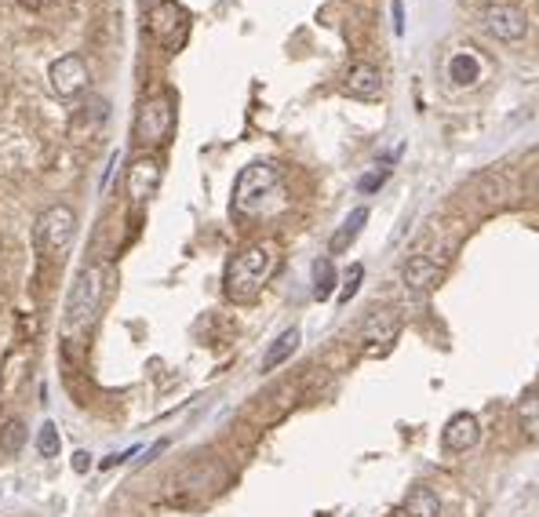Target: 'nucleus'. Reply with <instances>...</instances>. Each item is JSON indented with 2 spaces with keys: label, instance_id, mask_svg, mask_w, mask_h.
Masks as SVG:
<instances>
[{
  "label": "nucleus",
  "instance_id": "obj_1",
  "mask_svg": "<svg viewBox=\"0 0 539 517\" xmlns=\"http://www.w3.org/2000/svg\"><path fill=\"white\" fill-rule=\"evenodd\" d=\"M281 267V248L278 240H251L244 244L230 263H226V277H223V288H226V299L230 303H255L259 292L266 288V281L274 277V270Z\"/></svg>",
  "mask_w": 539,
  "mask_h": 517
},
{
  "label": "nucleus",
  "instance_id": "obj_2",
  "mask_svg": "<svg viewBox=\"0 0 539 517\" xmlns=\"http://www.w3.org/2000/svg\"><path fill=\"white\" fill-rule=\"evenodd\" d=\"M288 204L285 194V176L278 164H248L237 183H233V215L237 219H266V215H278Z\"/></svg>",
  "mask_w": 539,
  "mask_h": 517
},
{
  "label": "nucleus",
  "instance_id": "obj_3",
  "mask_svg": "<svg viewBox=\"0 0 539 517\" xmlns=\"http://www.w3.org/2000/svg\"><path fill=\"white\" fill-rule=\"evenodd\" d=\"M106 292H110V267L103 263H92L84 267L66 295V310H62V331L66 339H77L84 335L87 328L96 324L103 303H106Z\"/></svg>",
  "mask_w": 539,
  "mask_h": 517
},
{
  "label": "nucleus",
  "instance_id": "obj_4",
  "mask_svg": "<svg viewBox=\"0 0 539 517\" xmlns=\"http://www.w3.org/2000/svg\"><path fill=\"white\" fill-rule=\"evenodd\" d=\"M175 132V99L168 92H157L150 99L139 103V113H135V128H132V139L139 150H160Z\"/></svg>",
  "mask_w": 539,
  "mask_h": 517
},
{
  "label": "nucleus",
  "instance_id": "obj_5",
  "mask_svg": "<svg viewBox=\"0 0 539 517\" xmlns=\"http://www.w3.org/2000/svg\"><path fill=\"white\" fill-rule=\"evenodd\" d=\"M33 240H37V251L44 258H62L77 240V212L69 204L44 208L37 226H33Z\"/></svg>",
  "mask_w": 539,
  "mask_h": 517
},
{
  "label": "nucleus",
  "instance_id": "obj_6",
  "mask_svg": "<svg viewBox=\"0 0 539 517\" xmlns=\"http://www.w3.org/2000/svg\"><path fill=\"white\" fill-rule=\"evenodd\" d=\"M146 30L160 48L183 51L190 41V12L178 5V0H160V5H153L146 12Z\"/></svg>",
  "mask_w": 539,
  "mask_h": 517
},
{
  "label": "nucleus",
  "instance_id": "obj_7",
  "mask_svg": "<svg viewBox=\"0 0 539 517\" xmlns=\"http://www.w3.org/2000/svg\"><path fill=\"white\" fill-rule=\"evenodd\" d=\"M48 84L59 99H77L87 88V62L80 55H62L48 69Z\"/></svg>",
  "mask_w": 539,
  "mask_h": 517
},
{
  "label": "nucleus",
  "instance_id": "obj_8",
  "mask_svg": "<svg viewBox=\"0 0 539 517\" xmlns=\"http://www.w3.org/2000/svg\"><path fill=\"white\" fill-rule=\"evenodd\" d=\"M401 331V317L387 306H376L365 321H361V339H365V350L369 354H387L394 347V339Z\"/></svg>",
  "mask_w": 539,
  "mask_h": 517
},
{
  "label": "nucleus",
  "instance_id": "obj_9",
  "mask_svg": "<svg viewBox=\"0 0 539 517\" xmlns=\"http://www.w3.org/2000/svg\"><path fill=\"white\" fill-rule=\"evenodd\" d=\"M160 179H164V168H160L157 157L146 153V157L132 160V164H128V197H132L135 204L150 201V197L160 190Z\"/></svg>",
  "mask_w": 539,
  "mask_h": 517
},
{
  "label": "nucleus",
  "instance_id": "obj_10",
  "mask_svg": "<svg viewBox=\"0 0 539 517\" xmlns=\"http://www.w3.org/2000/svg\"><path fill=\"white\" fill-rule=\"evenodd\" d=\"M343 92L350 99H357V103H372L383 92V73L372 62H353L346 69V77H343Z\"/></svg>",
  "mask_w": 539,
  "mask_h": 517
},
{
  "label": "nucleus",
  "instance_id": "obj_11",
  "mask_svg": "<svg viewBox=\"0 0 539 517\" xmlns=\"http://www.w3.org/2000/svg\"><path fill=\"white\" fill-rule=\"evenodd\" d=\"M478 441H481V422H478V415L456 412L452 419L444 422V434H441L444 452H470Z\"/></svg>",
  "mask_w": 539,
  "mask_h": 517
},
{
  "label": "nucleus",
  "instance_id": "obj_12",
  "mask_svg": "<svg viewBox=\"0 0 539 517\" xmlns=\"http://www.w3.org/2000/svg\"><path fill=\"white\" fill-rule=\"evenodd\" d=\"M485 26L499 41H521L528 33V23H525L521 8H510V5H489L485 8Z\"/></svg>",
  "mask_w": 539,
  "mask_h": 517
},
{
  "label": "nucleus",
  "instance_id": "obj_13",
  "mask_svg": "<svg viewBox=\"0 0 539 517\" xmlns=\"http://www.w3.org/2000/svg\"><path fill=\"white\" fill-rule=\"evenodd\" d=\"M401 277H405L408 292H434L444 281V270L434 263L430 255H412L405 263V270H401Z\"/></svg>",
  "mask_w": 539,
  "mask_h": 517
},
{
  "label": "nucleus",
  "instance_id": "obj_14",
  "mask_svg": "<svg viewBox=\"0 0 539 517\" xmlns=\"http://www.w3.org/2000/svg\"><path fill=\"white\" fill-rule=\"evenodd\" d=\"M437 513H441V499L426 485H416L401 503V517H437Z\"/></svg>",
  "mask_w": 539,
  "mask_h": 517
},
{
  "label": "nucleus",
  "instance_id": "obj_15",
  "mask_svg": "<svg viewBox=\"0 0 539 517\" xmlns=\"http://www.w3.org/2000/svg\"><path fill=\"white\" fill-rule=\"evenodd\" d=\"M299 339H303V335H299V328H288V331H281L274 342H270V350L262 354V372H274L278 365H285V361H288V358L299 350Z\"/></svg>",
  "mask_w": 539,
  "mask_h": 517
},
{
  "label": "nucleus",
  "instance_id": "obj_16",
  "mask_svg": "<svg viewBox=\"0 0 539 517\" xmlns=\"http://www.w3.org/2000/svg\"><path fill=\"white\" fill-rule=\"evenodd\" d=\"M365 222H369V208H353L350 215H346V222L332 233V240H328V251L332 255H339V251H346L353 240H357V233L365 230Z\"/></svg>",
  "mask_w": 539,
  "mask_h": 517
},
{
  "label": "nucleus",
  "instance_id": "obj_17",
  "mask_svg": "<svg viewBox=\"0 0 539 517\" xmlns=\"http://www.w3.org/2000/svg\"><path fill=\"white\" fill-rule=\"evenodd\" d=\"M517 422L525 430V438L539 441V394H525L517 401Z\"/></svg>",
  "mask_w": 539,
  "mask_h": 517
},
{
  "label": "nucleus",
  "instance_id": "obj_18",
  "mask_svg": "<svg viewBox=\"0 0 539 517\" xmlns=\"http://www.w3.org/2000/svg\"><path fill=\"white\" fill-rule=\"evenodd\" d=\"M335 292V263L324 255L314 263V299H328Z\"/></svg>",
  "mask_w": 539,
  "mask_h": 517
},
{
  "label": "nucleus",
  "instance_id": "obj_19",
  "mask_svg": "<svg viewBox=\"0 0 539 517\" xmlns=\"http://www.w3.org/2000/svg\"><path fill=\"white\" fill-rule=\"evenodd\" d=\"M26 445V426L19 419H8L5 426H0V452L5 456H19Z\"/></svg>",
  "mask_w": 539,
  "mask_h": 517
},
{
  "label": "nucleus",
  "instance_id": "obj_20",
  "mask_svg": "<svg viewBox=\"0 0 539 517\" xmlns=\"http://www.w3.org/2000/svg\"><path fill=\"white\" fill-rule=\"evenodd\" d=\"M448 77H452L456 84H474L481 77V62L474 55H452V62H448Z\"/></svg>",
  "mask_w": 539,
  "mask_h": 517
},
{
  "label": "nucleus",
  "instance_id": "obj_21",
  "mask_svg": "<svg viewBox=\"0 0 539 517\" xmlns=\"http://www.w3.org/2000/svg\"><path fill=\"white\" fill-rule=\"evenodd\" d=\"M59 449H62V441H59V426H55V422H44V426L37 430V452H41L44 459H55Z\"/></svg>",
  "mask_w": 539,
  "mask_h": 517
},
{
  "label": "nucleus",
  "instance_id": "obj_22",
  "mask_svg": "<svg viewBox=\"0 0 539 517\" xmlns=\"http://www.w3.org/2000/svg\"><path fill=\"white\" fill-rule=\"evenodd\" d=\"M361 277H365V267L353 263L346 274H343V292H339V303H350L357 295V288H361Z\"/></svg>",
  "mask_w": 539,
  "mask_h": 517
},
{
  "label": "nucleus",
  "instance_id": "obj_23",
  "mask_svg": "<svg viewBox=\"0 0 539 517\" xmlns=\"http://www.w3.org/2000/svg\"><path fill=\"white\" fill-rule=\"evenodd\" d=\"M383 179H387V171H369V176H361V183H357V190H361V194H376L383 186Z\"/></svg>",
  "mask_w": 539,
  "mask_h": 517
},
{
  "label": "nucleus",
  "instance_id": "obj_24",
  "mask_svg": "<svg viewBox=\"0 0 539 517\" xmlns=\"http://www.w3.org/2000/svg\"><path fill=\"white\" fill-rule=\"evenodd\" d=\"M73 470H77V474H87V470H92V456L77 452V456H73Z\"/></svg>",
  "mask_w": 539,
  "mask_h": 517
},
{
  "label": "nucleus",
  "instance_id": "obj_25",
  "mask_svg": "<svg viewBox=\"0 0 539 517\" xmlns=\"http://www.w3.org/2000/svg\"><path fill=\"white\" fill-rule=\"evenodd\" d=\"M132 456H135V449H128V452H121V456H110V459L103 463V467H106V470H110V467H121V463H128Z\"/></svg>",
  "mask_w": 539,
  "mask_h": 517
},
{
  "label": "nucleus",
  "instance_id": "obj_26",
  "mask_svg": "<svg viewBox=\"0 0 539 517\" xmlns=\"http://www.w3.org/2000/svg\"><path fill=\"white\" fill-rule=\"evenodd\" d=\"M142 5H146V8H153V5H160V0H142Z\"/></svg>",
  "mask_w": 539,
  "mask_h": 517
}]
</instances>
